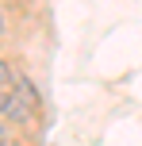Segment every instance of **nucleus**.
<instances>
[{
    "label": "nucleus",
    "instance_id": "nucleus-1",
    "mask_svg": "<svg viewBox=\"0 0 142 146\" xmlns=\"http://www.w3.org/2000/svg\"><path fill=\"white\" fill-rule=\"evenodd\" d=\"M35 108H38V92L31 88L27 77L15 73L12 85L0 88V119H8V123H15V127H27L31 119H35Z\"/></svg>",
    "mask_w": 142,
    "mask_h": 146
},
{
    "label": "nucleus",
    "instance_id": "nucleus-2",
    "mask_svg": "<svg viewBox=\"0 0 142 146\" xmlns=\"http://www.w3.org/2000/svg\"><path fill=\"white\" fill-rule=\"evenodd\" d=\"M12 81H15V73H12V66H8V62L0 58V88H8V85H12Z\"/></svg>",
    "mask_w": 142,
    "mask_h": 146
},
{
    "label": "nucleus",
    "instance_id": "nucleus-3",
    "mask_svg": "<svg viewBox=\"0 0 142 146\" xmlns=\"http://www.w3.org/2000/svg\"><path fill=\"white\" fill-rule=\"evenodd\" d=\"M0 31H4V15H0Z\"/></svg>",
    "mask_w": 142,
    "mask_h": 146
},
{
    "label": "nucleus",
    "instance_id": "nucleus-4",
    "mask_svg": "<svg viewBox=\"0 0 142 146\" xmlns=\"http://www.w3.org/2000/svg\"><path fill=\"white\" fill-rule=\"evenodd\" d=\"M0 146H4V135H0Z\"/></svg>",
    "mask_w": 142,
    "mask_h": 146
}]
</instances>
